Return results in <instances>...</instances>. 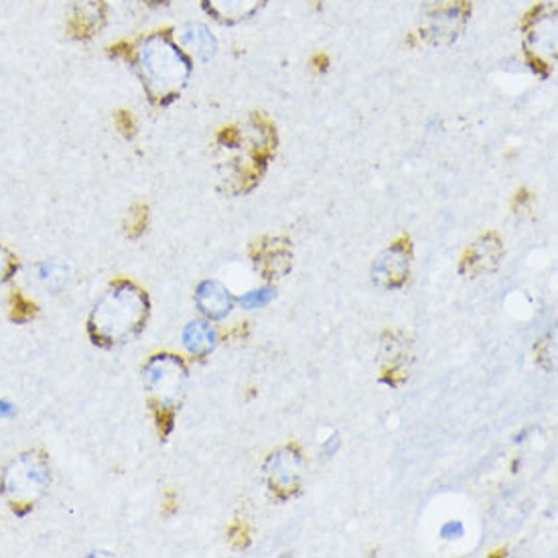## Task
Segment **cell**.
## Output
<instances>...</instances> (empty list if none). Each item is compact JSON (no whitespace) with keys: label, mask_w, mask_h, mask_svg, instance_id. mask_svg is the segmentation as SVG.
<instances>
[{"label":"cell","mask_w":558,"mask_h":558,"mask_svg":"<svg viewBox=\"0 0 558 558\" xmlns=\"http://www.w3.org/2000/svg\"><path fill=\"white\" fill-rule=\"evenodd\" d=\"M134 68L155 104L173 102L192 74V65L181 47L162 33H153L138 44Z\"/></svg>","instance_id":"1"},{"label":"cell","mask_w":558,"mask_h":558,"mask_svg":"<svg viewBox=\"0 0 558 558\" xmlns=\"http://www.w3.org/2000/svg\"><path fill=\"white\" fill-rule=\"evenodd\" d=\"M148 317V299L133 282H117L89 317V336L96 343L117 345L133 339Z\"/></svg>","instance_id":"2"},{"label":"cell","mask_w":558,"mask_h":558,"mask_svg":"<svg viewBox=\"0 0 558 558\" xmlns=\"http://www.w3.org/2000/svg\"><path fill=\"white\" fill-rule=\"evenodd\" d=\"M49 484L51 468L47 457L41 451H29L16 457L4 470L0 480V492L15 512L25 514L41 500Z\"/></svg>","instance_id":"3"},{"label":"cell","mask_w":558,"mask_h":558,"mask_svg":"<svg viewBox=\"0 0 558 558\" xmlns=\"http://www.w3.org/2000/svg\"><path fill=\"white\" fill-rule=\"evenodd\" d=\"M148 390L159 395V407L173 409L185 386V366L175 355H155L145 367Z\"/></svg>","instance_id":"4"},{"label":"cell","mask_w":558,"mask_h":558,"mask_svg":"<svg viewBox=\"0 0 558 558\" xmlns=\"http://www.w3.org/2000/svg\"><path fill=\"white\" fill-rule=\"evenodd\" d=\"M538 11V16L532 19L529 29V45L530 53H534V59L538 63H555V49H557V16H555V9H544Z\"/></svg>","instance_id":"5"},{"label":"cell","mask_w":558,"mask_h":558,"mask_svg":"<svg viewBox=\"0 0 558 558\" xmlns=\"http://www.w3.org/2000/svg\"><path fill=\"white\" fill-rule=\"evenodd\" d=\"M177 45L202 61L214 58L216 49H218L216 37L199 23H190L177 31Z\"/></svg>","instance_id":"6"},{"label":"cell","mask_w":558,"mask_h":558,"mask_svg":"<svg viewBox=\"0 0 558 558\" xmlns=\"http://www.w3.org/2000/svg\"><path fill=\"white\" fill-rule=\"evenodd\" d=\"M263 2L265 0H204V7L221 23H238L254 15Z\"/></svg>","instance_id":"7"},{"label":"cell","mask_w":558,"mask_h":558,"mask_svg":"<svg viewBox=\"0 0 558 558\" xmlns=\"http://www.w3.org/2000/svg\"><path fill=\"white\" fill-rule=\"evenodd\" d=\"M197 305L211 319H221L230 313L232 301L230 294L221 287L220 282H204L197 291Z\"/></svg>","instance_id":"8"},{"label":"cell","mask_w":558,"mask_h":558,"mask_svg":"<svg viewBox=\"0 0 558 558\" xmlns=\"http://www.w3.org/2000/svg\"><path fill=\"white\" fill-rule=\"evenodd\" d=\"M409 275V258L404 251L392 248L376 265V279L386 280V287H398Z\"/></svg>","instance_id":"9"},{"label":"cell","mask_w":558,"mask_h":558,"mask_svg":"<svg viewBox=\"0 0 558 558\" xmlns=\"http://www.w3.org/2000/svg\"><path fill=\"white\" fill-rule=\"evenodd\" d=\"M461 21H463V11L459 7H449V9L437 11L433 15V25H430V33L435 35V41L442 44L445 35H449V41H451L461 27Z\"/></svg>","instance_id":"10"},{"label":"cell","mask_w":558,"mask_h":558,"mask_svg":"<svg viewBox=\"0 0 558 558\" xmlns=\"http://www.w3.org/2000/svg\"><path fill=\"white\" fill-rule=\"evenodd\" d=\"M185 345L193 355H206L216 345V333L206 324H192L185 331Z\"/></svg>","instance_id":"11"},{"label":"cell","mask_w":558,"mask_h":558,"mask_svg":"<svg viewBox=\"0 0 558 558\" xmlns=\"http://www.w3.org/2000/svg\"><path fill=\"white\" fill-rule=\"evenodd\" d=\"M275 463H277V468H275V489H280V485L287 484V485H296V482H294V475H296V471H293L291 473V470H294L296 468V457H282V453H280L279 459L275 457L272 459Z\"/></svg>","instance_id":"12"},{"label":"cell","mask_w":558,"mask_h":558,"mask_svg":"<svg viewBox=\"0 0 558 558\" xmlns=\"http://www.w3.org/2000/svg\"><path fill=\"white\" fill-rule=\"evenodd\" d=\"M11 317H13V322L16 324H25V322H29L35 317V313H37V307L31 303L29 299H25L23 294L16 291L13 296H11Z\"/></svg>","instance_id":"13"},{"label":"cell","mask_w":558,"mask_h":558,"mask_svg":"<svg viewBox=\"0 0 558 558\" xmlns=\"http://www.w3.org/2000/svg\"><path fill=\"white\" fill-rule=\"evenodd\" d=\"M68 270H65V266L56 265V263H47V265L41 266L39 268V277L47 282V287H51V289H58L61 287L65 280H68Z\"/></svg>","instance_id":"14"},{"label":"cell","mask_w":558,"mask_h":558,"mask_svg":"<svg viewBox=\"0 0 558 558\" xmlns=\"http://www.w3.org/2000/svg\"><path fill=\"white\" fill-rule=\"evenodd\" d=\"M147 209L145 207H138L131 211V228H129V235L131 238H138L143 234V230L147 228Z\"/></svg>","instance_id":"15"},{"label":"cell","mask_w":558,"mask_h":558,"mask_svg":"<svg viewBox=\"0 0 558 558\" xmlns=\"http://www.w3.org/2000/svg\"><path fill=\"white\" fill-rule=\"evenodd\" d=\"M16 268H19V265H16L13 254L0 246V282L11 279V275L15 272Z\"/></svg>","instance_id":"16"},{"label":"cell","mask_w":558,"mask_h":558,"mask_svg":"<svg viewBox=\"0 0 558 558\" xmlns=\"http://www.w3.org/2000/svg\"><path fill=\"white\" fill-rule=\"evenodd\" d=\"M13 414H15V407L9 404V402H4V400H0V418L13 416Z\"/></svg>","instance_id":"17"},{"label":"cell","mask_w":558,"mask_h":558,"mask_svg":"<svg viewBox=\"0 0 558 558\" xmlns=\"http://www.w3.org/2000/svg\"><path fill=\"white\" fill-rule=\"evenodd\" d=\"M150 4H162V2H167V0H147Z\"/></svg>","instance_id":"18"}]
</instances>
